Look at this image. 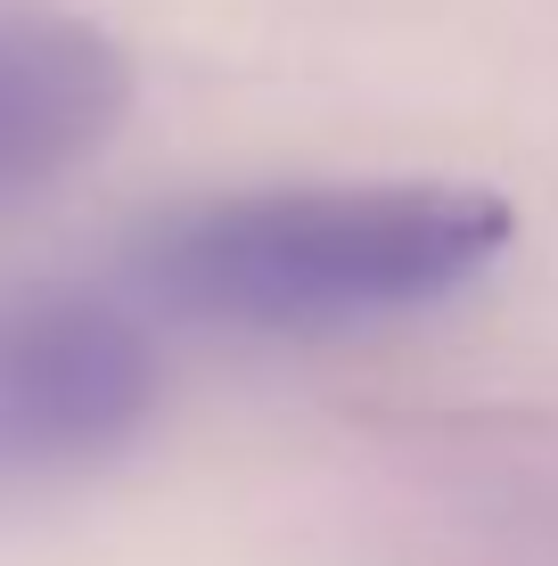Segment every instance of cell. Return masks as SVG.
<instances>
[{
  "instance_id": "cell-2",
  "label": "cell",
  "mask_w": 558,
  "mask_h": 566,
  "mask_svg": "<svg viewBox=\"0 0 558 566\" xmlns=\"http://www.w3.org/2000/svg\"><path fill=\"white\" fill-rule=\"evenodd\" d=\"M157 411V345L131 312L74 287L0 304V468H83Z\"/></svg>"
},
{
  "instance_id": "cell-3",
  "label": "cell",
  "mask_w": 558,
  "mask_h": 566,
  "mask_svg": "<svg viewBox=\"0 0 558 566\" xmlns=\"http://www.w3.org/2000/svg\"><path fill=\"white\" fill-rule=\"evenodd\" d=\"M131 115V57L66 9H0V222L50 198Z\"/></svg>"
},
{
  "instance_id": "cell-1",
  "label": "cell",
  "mask_w": 558,
  "mask_h": 566,
  "mask_svg": "<svg viewBox=\"0 0 558 566\" xmlns=\"http://www.w3.org/2000/svg\"><path fill=\"white\" fill-rule=\"evenodd\" d=\"M509 239V198L476 181H280L157 213L140 287L230 337H345L452 304Z\"/></svg>"
}]
</instances>
